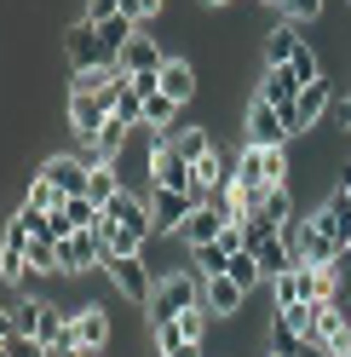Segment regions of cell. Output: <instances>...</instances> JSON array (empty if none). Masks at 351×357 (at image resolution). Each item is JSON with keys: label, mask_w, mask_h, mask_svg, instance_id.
I'll return each instance as SVG.
<instances>
[{"label": "cell", "mask_w": 351, "mask_h": 357, "mask_svg": "<svg viewBox=\"0 0 351 357\" xmlns=\"http://www.w3.org/2000/svg\"><path fill=\"white\" fill-rule=\"evenodd\" d=\"M104 271H109V282H116V294H121V300H133V305H150V294H156V277H150V265H144V254L109 259Z\"/></svg>", "instance_id": "3"}, {"label": "cell", "mask_w": 351, "mask_h": 357, "mask_svg": "<svg viewBox=\"0 0 351 357\" xmlns=\"http://www.w3.org/2000/svg\"><path fill=\"white\" fill-rule=\"evenodd\" d=\"M202 305L213 311V323H231L236 311L248 305V288L236 277H202Z\"/></svg>", "instance_id": "10"}, {"label": "cell", "mask_w": 351, "mask_h": 357, "mask_svg": "<svg viewBox=\"0 0 351 357\" xmlns=\"http://www.w3.org/2000/svg\"><path fill=\"white\" fill-rule=\"evenodd\" d=\"M208 323H213V311L208 305H190L179 317V334H185V340H208Z\"/></svg>", "instance_id": "31"}, {"label": "cell", "mask_w": 351, "mask_h": 357, "mask_svg": "<svg viewBox=\"0 0 351 357\" xmlns=\"http://www.w3.org/2000/svg\"><path fill=\"white\" fill-rule=\"evenodd\" d=\"M127 144H133V127L109 116V121L98 127V139H86V144H81V155H86V162H121V150H127Z\"/></svg>", "instance_id": "16"}, {"label": "cell", "mask_w": 351, "mask_h": 357, "mask_svg": "<svg viewBox=\"0 0 351 357\" xmlns=\"http://www.w3.org/2000/svg\"><path fill=\"white\" fill-rule=\"evenodd\" d=\"M345 242H351V219H345Z\"/></svg>", "instance_id": "41"}, {"label": "cell", "mask_w": 351, "mask_h": 357, "mask_svg": "<svg viewBox=\"0 0 351 357\" xmlns=\"http://www.w3.org/2000/svg\"><path fill=\"white\" fill-rule=\"evenodd\" d=\"M190 265H196L202 277H225V271H231V248H225V242H208V248H190Z\"/></svg>", "instance_id": "26"}, {"label": "cell", "mask_w": 351, "mask_h": 357, "mask_svg": "<svg viewBox=\"0 0 351 357\" xmlns=\"http://www.w3.org/2000/svg\"><path fill=\"white\" fill-rule=\"evenodd\" d=\"M202 6H208V12H219V6H231V0H202Z\"/></svg>", "instance_id": "40"}, {"label": "cell", "mask_w": 351, "mask_h": 357, "mask_svg": "<svg viewBox=\"0 0 351 357\" xmlns=\"http://www.w3.org/2000/svg\"><path fill=\"white\" fill-rule=\"evenodd\" d=\"M190 208H196L190 190H150V225H156V236H179Z\"/></svg>", "instance_id": "5"}, {"label": "cell", "mask_w": 351, "mask_h": 357, "mask_svg": "<svg viewBox=\"0 0 351 357\" xmlns=\"http://www.w3.org/2000/svg\"><path fill=\"white\" fill-rule=\"evenodd\" d=\"M63 116H70V132L86 144V139H98V127L109 121V104L98 93H70V104H63Z\"/></svg>", "instance_id": "11"}, {"label": "cell", "mask_w": 351, "mask_h": 357, "mask_svg": "<svg viewBox=\"0 0 351 357\" xmlns=\"http://www.w3.org/2000/svg\"><path fill=\"white\" fill-rule=\"evenodd\" d=\"M265 213L276 219L282 231H288L294 219H299V208H294V190H288V185H271V190H265Z\"/></svg>", "instance_id": "27"}, {"label": "cell", "mask_w": 351, "mask_h": 357, "mask_svg": "<svg viewBox=\"0 0 351 357\" xmlns=\"http://www.w3.org/2000/svg\"><path fill=\"white\" fill-rule=\"evenodd\" d=\"M162 63H167V52H162V40L150 35V29H139L133 40L121 47V58H116V70H127V75H162Z\"/></svg>", "instance_id": "9"}, {"label": "cell", "mask_w": 351, "mask_h": 357, "mask_svg": "<svg viewBox=\"0 0 351 357\" xmlns=\"http://www.w3.org/2000/svg\"><path fill=\"white\" fill-rule=\"evenodd\" d=\"M121 12V0H86V17H93V24H104V17H116Z\"/></svg>", "instance_id": "36"}, {"label": "cell", "mask_w": 351, "mask_h": 357, "mask_svg": "<svg viewBox=\"0 0 351 357\" xmlns=\"http://www.w3.org/2000/svg\"><path fill=\"white\" fill-rule=\"evenodd\" d=\"M0 351H6V357H52L35 334H0Z\"/></svg>", "instance_id": "30"}, {"label": "cell", "mask_w": 351, "mask_h": 357, "mask_svg": "<svg viewBox=\"0 0 351 357\" xmlns=\"http://www.w3.org/2000/svg\"><path fill=\"white\" fill-rule=\"evenodd\" d=\"M254 98L276 104V109H282V121H288V116H294V104H299V75L288 70V63H282V70H276V63H265V75H259V93H254Z\"/></svg>", "instance_id": "12"}, {"label": "cell", "mask_w": 351, "mask_h": 357, "mask_svg": "<svg viewBox=\"0 0 351 357\" xmlns=\"http://www.w3.org/2000/svg\"><path fill=\"white\" fill-rule=\"evenodd\" d=\"M63 202H70V196H63L58 185L47 173H35L29 178V190H24V208H35V213H63Z\"/></svg>", "instance_id": "22"}, {"label": "cell", "mask_w": 351, "mask_h": 357, "mask_svg": "<svg viewBox=\"0 0 351 357\" xmlns=\"http://www.w3.org/2000/svg\"><path fill=\"white\" fill-rule=\"evenodd\" d=\"M328 121V75L311 81V86H299V104H294V116H288V139H299V132H317Z\"/></svg>", "instance_id": "8"}, {"label": "cell", "mask_w": 351, "mask_h": 357, "mask_svg": "<svg viewBox=\"0 0 351 357\" xmlns=\"http://www.w3.org/2000/svg\"><path fill=\"white\" fill-rule=\"evenodd\" d=\"M190 305H202V271L179 265V271H162L156 277V294H150L144 317H150V328H156V323H179Z\"/></svg>", "instance_id": "2"}, {"label": "cell", "mask_w": 351, "mask_h": 357, "mask_svg": "<svg viewBox=\"0 0 351 357\" xmlns=\"http://www.w3.org/2000/svg\"><path fill=\"white\" fill-rule=\"evenodd\" d=\"M340 190H345V196H351V162H345V167H340Z\"/></svg>", "instance_id": "39"}, {"label": "cell", "mask_w": 351, "mask_h": 357, "mask_svg": "<svg viewBox=\"0 0 351 357\" xmlns=\"http://www.w3.org/2000/svg\"><path fill=\"white\" fill-rule=\"evenodd\" d=\"M162 6H167V0H121V12H127V17H139V24H150Z\"/></svg>", "instance_id": "34"}, {"label": "cell", "mask_w": 351, "mask_h": 357, "mask_svg": "<svg viewBox=\"0 0 351 357\" xmlns=\"http://www.w3.org/2000/svg\"><path fill=\"white\" fill-rule=\"evenodd\" d=\"M104 254L109 259H127V254H144L150 248V231H133V225H109V219H104Z\"/></svg>", "instance_id": "19"}, {"label": "cell", "mask_w": 351, "mask_h": 357, "mask_svg": "<svg viewBox=\"0 0 351 357\" xmlns=\"http://www.w3.org/2000/svg\"><path fill=\"white\" fill-rule=\"evenodd\" d=\"M70 328H75V346H81L86 357L109 346V311H104L98 300H86V305H75V311H70Z\"/></svg>", "instance_id": "7"}, {"label": "cell", "mask_w": 351, "mask_h": 357, "mask_svg": "<svg viewBox=\"0 0 351 357\" xmlns=\"http://www.w3.org/2000/svg\"><path fill=\"white\" fill-rule=\"evenodd\" d=\"M225 277H236V282H242L248 294H254V288L265 282V271H259V254H254V248H242V254H231V271H225Z\"/></svg>", "instance_id": "28"}, {"label": "cell", "mask_w": 351, "mask_h": 357, "mask_svg": "<svg viewBox=\"0 0 351 357\" xmlns=\"http://www.w3.org/2000/svg\"><path fill=\"white\" fill-rule=\"evenodd\" d=\"M236 185H248V190H271V185H288L294 178V155L288 144H242L236 150V167H231Z\"/></svg>", "instance_id": "1"}, {"label": "cell", "mask_w": 351, "mask_h": 357, "mask_svg": "<svg viewBox=\"0 0 351 357\" xmlns=\"http://www.w3.org/2000/svg\"><path fill=\"white\" fill-rule=\"evenodd\" d=\"M63 58H70V70H104V63H109V52H104L93 17H81V24L63 29Z\"/></svg>", "instance_id": "4"}, {"label": "cell", "mask_w": 351, "mask_h": 357, "mask_svg": "<svg viewBox=\"0 0 351 357\" xmlns=\"http://www.w3.org/2000/svg\"><path fill=\"white\" fill-rule=\"evenodd\" d=\"M139 29H144V24H139V17H127V12H116V17H104V24H98V40H104L109 63L121 58V47H127V40H133Z\"/></svg>", "instance_id": "20"}, {"label": "cell", "mask_w": 351, "mask_h": 357, "mask_svg": "<svg viewBox=\"0 0 351 357\" xmlns=\"http://www.w3.org/2000/svg\"><path fill=\"white\" fill-rule=\"evenodd\" d=\"M299 300H305V265H294L288 277L271 282V311H288V305H299Z\"/></svg>", "instance_id": "23"}, {"label": "cell", "mask_w": 351, "mask_h": 357, "mask_svg": "<svg viewBox=\"0 0 351 357\" xmlns=\"http://www.w3.org/2000/svg\"><path fill=\"white\" fill-rule=\"evenodd\" d=\"M305 300H340L334 265H305Z\"/></svg>", "instance_id": "24"}, {"label": "cell", "mask_w": 351, "mask_h": 357, "mask_svg": "<svg viewBox=\"0 0 351 357\" xmlns=\"http://www.w3.org/2000/svg\"><path fill=\"white\" fill-rule=\"evenodd\" d=\"M242 127H248V139H254V144H288V121H282V109L265 104V98H254V104H248Z\"/></svg>", "instance_id": "15"}, {"label": "cell", "mask_w": 351, "mask_h": 357, "mask_svg": "<svg viewBox=\"0 0 351 357\" xmlns=\"http://www.w3.org/2000/svg\"><path fill=\"white\" fill-rule=\"evenodd\" d=\"M345 6H351V0H345Z\"/></svg>", "instance_id": "42"}, {"label": "cell", "mask_w": 351, "mask_h": 357, "mask_svg": "<svg viewBox=\"0 0 351 357\" xmlns=\"http://www.w3.org/2000/svg\"><path fill=\"white\" fill-rule=\"evenodd\" d=\"M299 346H305V334L282 317V311H271V351L276 357H299Z\"/></svg>", "instance_id": "25"}, {"label": "cell", "mask_w": 351, "mask_h": 357, "mask_svg": "<svg viewBox=\"0 0 351 357\" xmlns=\"http://www.w3.org/2000/svg\"><path fill=\"white\" fill-rule=\"evenodd\" d=\"M35 173H47L63 196H86V178H93V162L86 155H47Z\"/></svg>", "instance_id": "13"}, {"label": "cell", "mask_w": 351, "mask_h": 357, "mask_svg": "<svg viewBox=\"0 0 351 357\" xmlns=\"http://www.w3.org/2000/svg\"><path fill=\"white\" fill-rule=\"evenodd\" d=\"M288 70L299 75V86H311V81H322V58H317L311 47H299V52H294V63H288Z\"/></svg>", "instance_id": "32"}, {"label": "cell", "mask_w": 351, "mask_h": 357, "mask_svg": "<svg viewBox=\"0 0 351 357\" xmlns=\"http://www.w3.org/2000/svg\"><path fill=\"white\" fill-rule=\"evenodd\" d=\"M162 93L179 98V104L190 109V98L202 93V70H196L190 58H167V63H162Z\"/></svg>", "instance_id": "17"}, {"label": "cell", "mask_w": 351, "mask_h": 357, "mask_svg": "<svg viewBox=\"0 0 351 357\" xmlns=\"http://www.w3.org/2000/svg\"><path fill=\"white\" fill-rule=\"evenodd\" d=\"M156 190H190V196H196V167L179 155L173 139L156 150ZM196 202H202V196H196Z\"/></svg>", "instance_id": "14"}, {"label": "cell", "mask_w": 351, "mask_h": 357, "mask_svg": "<svg viewBox=\"0 0 351 357\" xmlns=\"http://www.w3.org/2000/svg\"><path fill=\"white\" fill-rule=\"evenodd\" d=\"M225 225H231V213L219 202H196L190 219H185V231H179V242H185V248H208V242L225 236Z\"/></svg>", "instance_id": "6"}, {"label": "cell", "mask_w": 351, "mask_h": 357, "mask_svg": "<svg viewBox=\"0 0 351 357\" xmlns=\"http://www.w3.org/2000/svg\"><path fill=\"white\" fill-rule=\"evenodd\" d=\"M299 47H305V40H299V24H294V17H282V24L265 29V63H276V70H282V63H294Z\"/></svg>", "instance_id": "18"}, {"label": "cell", "mask_w": 351, "mask_h": 357, "mask_svg": "<svg viewBox=\"0 0 351 357\" xmlns=\"http://www.w3.org/2000/svg\"><path fill=\"white\" fill-rule=\"evenodd\" d=\"M334 277H340V305H351V248L334 259Z\"/></svg>", "instance_id": "35"}, {"label": "cell", "mask_w": 351, "mask_h": 357, "mask_svg": "<svg viewBox=\"0 0 351 357\" xmlns=\"http://www.w3.org/2000/svg\"><path fill=\"white\" fill-rule=\"evenodd\" d=\"M299 357H334V351H328V346H317V340H305V346H299Z\"/></svg>", "instance_id": "38"}, {"label": "cell", "mask_w": 351, "mask_h": 357, "mask_svg": "<svg viewBox=\"0 0 351 357\" xmlns=\"http://www.w3.org/2000/svg\"><path fill=\"white\" fill-rule=\"evenodd\" d=\"M334 121H340V132H351V93L334 104Z\"/></svg>", "instance_id": "37"}, {"label": "cell", "mask_w": 351, "mask_h": 357, "mask_svg": "<svg viewBox=\"0 0 351 357\" xmlns=\"http://www.w3.org/2000/svg\"><path fill=\"white\" fill-rule=\"evenodd\" d=\"M24 277H35V271H29V248H0V282L17 288Z\"/></svg>", "instance_id": "29"}, {"label": "cell", "mask_w": 351, "mask_h": 357, "mask_svg": "<svg viewBox=\"0 0 351 357\" xmlns=\"http://www.w3.org/2000/svg\"><path fill=\"white\" fill-rule=\"evenodd\" d=\"M282 17H294V24H311V17H322V0H282Z\"/></svg>", "instance_id": "33"}, {"label": "cell", "mask_w": 351, "mask_h": 357, "mask_svg": "<svg viewBox=\"0 0 351 357\" xmlns=\"http://www.w3.org/2000/svg\"><path fill=\"white\" fill-rule=\"evenodd\" d=\"M167 139H173V144H179V155H185V162H190V167H196V162H202V155H213V150H219L208 127H173V132H167Z\"/></svg>", "instance_id": "21"}]
</instances>
